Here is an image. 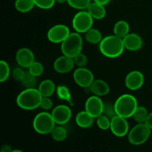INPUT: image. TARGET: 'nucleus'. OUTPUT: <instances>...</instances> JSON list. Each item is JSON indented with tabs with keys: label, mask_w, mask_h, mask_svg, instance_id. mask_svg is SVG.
<instances>
[{
	"label": "nucleus",
	"mask_w": 152,
	"mask_h": 152,
	"mask_svg": "<svg viewBox=\"0 0 152 152\" xmlns=\"http://www.w3.org/2000/svg\"><path fill=\"white\" fill-rule=\"evenodd\" d=\"M99 51L108 58H117L123 53L125 49L123 39L116 35H109L102 38L99 43Z\"/></svg>",
	"instance_id": "obj_1"
},
{
	"label": "nucleus",
	"mask_w": 152,
	"mask_h": 152,
	"mask_svg": "<svg viewBox=\"0 0 152 152\" xmlns=\"http://www.w3.org/2000/svg\"><path fill=\"white\" fill-rule=\"evenodd\" d=\"M42 97L38 89L25 88L18 95L16 103L19 108L31 111L40 106Z\"/></svg>",
	"instance_id": "obj_2"
},
{
	"label": "nucleus",
	"mask_w": 152,
	"mask_h": 152,
	"mask_svg": "<svg viewBox=\"0 0 152 152\" xmlns=\"http://www.w3.org/2000/svg\"><path fill=\"white\" fill-rule=\"evenodd\" d=\"M137 107V100L133 95L131 94L121 95L117 98L114 103V108L117 115L126 119L133 117Z\"/></svg>",
	"instance_id": "obj_3"
},
{
	"label": "nucleus",
	"mask_w": 152,
	"mask_h": 152,
	"mask_svg": "<svg viewBox=\"0 0 152 152\" xmlns=\"http://www.w3.org/2000/svg\"><path fill=\"white\" fill-rule=\"evenodd\" d=\"M83 40L80 33H71L61 45V50L63 55L74 58L83 50Z\"/></svg>",
	"instance_id": "obj_4"
},
{
	"label": "nucleus",
	"mask_w": 152,
	"mask_h": 152,
	"mask_svg": "<svg viewBox=\"0 0 152 152\" xmlns=\"http://www.w3.org/2000/svg\"><path fill=\"white\" fill-rule=\"evenodd\" d=\"M56 124L52 114L46 111L39 113L35 116L33 121L34 130L40 134H50L56 127Z\"/></svg>",
	"instance_id": "obj_5"
},
{
	"label": "nucleus",
	"mask_w": 152,
	"mask_h": 152,
	"mask_svg": "<svg viewBox=\"0 0 152 152\" xmlns=\"http://www.w3.org/2000/svg\"><path fill=\"white\" fill-rule=\"evenodd\" d=\"M151 129L145 123H138L129 132V141L132 145H142L151 135Z\"/></svg>",
	"instance_id": "obj_6"
},
{
	"label": "nucleus",
	"mask_w": 152,
	"mask_h": 152,
	"mask_svg": "<svg viewBox=\"0 0 152 152\" xmlns=\"http://www.w3.org/2000/svg\"><path fill=\"white\" fill-rule=\"evenodd\" d=\"M94 18L86 10H81L76 13L72 20V25L76 32L85 34L93 26Z\"/></svg>",
	"instance_id": "obj_7"
},
{
	"label": "nucleus",
	"mask_w": 152,
	"mask_h": 152,
	"mask_svg": "<svg viewBox=\"0 0 152 152\" xmlns=\"http://www.w3.org/2000/svg\"><path fill=\"white\" fill-rule=\"evenodd\" d=\"M71 34L68 26L65 25H56L50 28L47 34L48 39L53 43H62Z\"/></svg>",
	"instance_id": "obj_8"
},
{
	"label": "nucleus",
	"mask_w": 152,
	"mask_h": 152,
	"mask_svg": "<svg viewBox=\"0 0 152 152\" xmlns=\"http://www.w3.org/2000/svg\"><path fill=\"white\" fill-rule=\"evenodd\" d=\"M74 80L79 86L82 88H88L94 82V74L88 68H79L74 71Z\"/></svg>",
	"instance_id": "obj_9"
},
{
	"label": "nucleus",
	"mask_w": 152,
	"mask_h": 152,
	"mask_svg": "<svg viewBox=\"0 0 152 152\" xmlns=\"http://www.w3.org/2000/svg\"><path fill=\"white\" fill-rule=\"evenodd\" d=\"M113 134L116 137H123L126 136L129 133V123H128L126 118L117 115L111 119V127H110Z\"/></svg>",
	"instance_id": "obj_10"
},
{
	"label": "nucleus",
	"mask_w": 152,
	"mask_h": 152,
	"mask_svg": "<svg viewBox=\"0 0 152 152\" xmlns=\"http://www.w3.org/2000/svg\"><path fill=\"white\" fill-rule=\"evenodd\" d=\"M104 102L99 96H91L86 100V111L89 114L92 116L94 118H97L100 115H102L103 112Z\"/></svg>",
	"instance_id": "obj_11"
},
{
	"label": "nucleus",
	"mask_w": 152,
	"mask_h": 152,
	"mask_svg": "<svg viewBox=\"0 0 152 152\" xmlns=\"http://www.w3.org/2000/svg\"><path fill=\"white\" fill-rule=\"evenodd\" d=\"M55 123L57 125H64L71 120L72 112L71 108L65 105H59L55 107L51 112Z\"/></svg>",
	"instance_id": "obj_12"
},
{
	"label": "nucleus",
	"mask_w": 152,
	"mask_h": 152,
	"mask_svg": "<svg viewBox=\"0 0 152 152\" xmlns=\"http://www.w3.org/2000/svg\"><path fill=\"white\" fill-rule=\"evenodd\" d=\"M126 86L129 90L136 91L140 88L144 83V76L140 71H131L126 77Z\"/></svg>",
	"instance_id": "obj_13"
},
{
	"label": "nucleus",
	"mask_w": 152,
	"mask_h": 152,
	"mask_svg": "<svg viewBox=\"0 0 152 152\" xmlns=\"http://www.w3.org/2000/svg\"><path fill=\"white\" fill-rule=\"evenodd\" d=\"M75 62L74 58L69 57L65 55L59 56L53 63V68L59 74H66L70 72L74 68Z\"/></svg>",
	"instance_id": "obj_14"
},
{
	"label": "nucleus",
	"mask_w": 152,
	"mask_h": 152,
	"mask_svg": "<svg viewBox=\"0 0 152 152\" xmlns=\"http://www.w3.org/2000/svg\"><path fill=\"white\" fill-rule=\"evenodd\" d=\"M16 60L18 65L24 68H28L34 62V54L27 48H20L16 53Z\"/></svg>",
	"instance_id": "obj_15"
},
{
	"label": "nucleus",
	"mask_w": 152,
	"mask_h": 152,
	"mask_svg": "<svg viewBox=\"0 0 152 152\" xmlns=\"http://www.w3.org/2000/svg\"><path fill=\"white\" fill-rule=\"evenodd\" d=\"M123 39L125 48L131 51H137L142 46V37L134 33H129Z\"/></svg>",
	"instance_id": "obj_16"
},
{
	"label": "nucleus",
	"mask_w": 152,
	"mask_h": 152,
	"mask_svg": "<svg viewBox=\"0 0 152 152\" xmlns=\"http://www.w3.org/2000/svg\"><path fill=\"white\" fill-rule=\"evenodd\" d=\"M91 91L98 96H105L110 91V88L108 83L102 80H94L90 87Z\"/></svg>",
	"instance_id": "obj_17"
},
{
	"label": "nucleus",
	"mask_w": 152,
	"mask_h": 152,
	"mask_svg": "<svg viewBox=\"0 0 152 152\" xmlns=\"http://www.w3.org/2000/svg\"><path fill=\"white\" fill-rule=\"evenodd\" d=\"M87 10L88 12L91 14V16L95 19H102L106 15L105 5L99 4L96 1L91 3Z\"/></svg>",
	"instance_id": "obj_18"
},
{
	"label": "nucleus",
	"mask_w": 152,
	"mask_h": 152,
	"mask_svg": "<svg viewBox=\"0 0 152 152\" xmlns=\"http://www.w3.org/2000/svg\"><path fill=\"white\" fill-rule=\"evenodd\" d=\"M94 117L86 111L79 112L76 116V123L83 129L90 128L94 123Z\"/></svg>",
	"instance_id": "obj_19"
},
{
	"label": "nucleus",
	"mask_w": 152,
	"mask_h": 152,
	"mask_svg": "<svg viewBox=\"0 0 152 152\" xmlns=\"http://www.w3.org/2000/svg\"><path fill=\"white\" fill-rule=\"evenodd\" d=\"M38 90L43 97H50L55 92L56 87L52 80H45L39 84Z\"/></svg>",
	"instance_id": "obj_20"
},
{
	"label": "nucleus",
	"mask_w": 152,
	"mask_h": 152,
	"mask_svg": "<svg viewBox=\"0 0 152 152\" xmlns=\"http://www.w3.org/2000/svg\"><path fill=\"white\" fill-rule=\"evenodd\" d=\"M129 30H130V27H129V23L124 20H120L118 21L114 25V35L123 39L129 34Z\"/></svg>",
	"instance_id": "obj_21"
},
{
	"label": "nucleus",
	"mask_w": 152,
	"mask_h": 152,
	"mask_svg": "<svg viewBox=\"0 0 152 152\" xmlns=\"http://www.w3.org/2000/svg\"><path fill=\"white\" fill-rule=\"evenodd\" d=\"M85 39L91 44L100 43L102 39V33L96 28H91L87 32L85 33Z\"/></svg>",
	"instance_id": "obj_22"
},
{
	"label": "nucleus",
	"mask_w": 152,
	"mask_h": 152,
	"mask_svg": "<svg viewBox=\"0 0 152 152\" xmlns=\"http://www.w3.org/2000/svg\"><path fill=\"white\" fill-rule=\"evenodd\" d=\"M35 6L34 0H16L15 7L20 13H28Z\"/></svg>",
	"instance_id": "obj_23"
},
{
	"label": "nucleus",
	"mask_w": 152,
	"mask_h": 152,
	"mask_svg": "<svg viewBox=\"0 0 152 152\" xmlns=\"http://www.w3.org/2000/svg\"><path fill=\"white\" fill-rule=\"evenodd\" d=\"M148 116V111L145 107L138 106L135 112L134 113L133 117L137 123H145Z\"/></svg>",
	"instance_id": "obj_24"
},
{
	"label": "nucleus",
	"mask_w": 152,
	"mask_h": 152,
	"mask_svg": "<svg viewBox=\"0 0 152 152\" xmlns=\"http://www.w3.org/2000/svg\"><path fill=\"white\" fill-rule=\"evenodd\" d=\"M50 134H51L52 138L54 140L61 142V141H63L64 140H65V138L67 137V131L62 126H56L52 131Z\"/></svg>",
	"instance_id": "obj_25"
},
{
	"label": "nucleus",
	"mask_w": 152,
	"mask_h": 152,
	"mask_svg": "<svg viewBox=\"0 0 152 152\" xmlns=\"http://www.w3.org/2000/svg\"><path fill=\"white\" fill-rule=\"evenodd\" d=\"M37 77L31 74L28 71V72H26L25 77L21 81V83L25 88H34L37 85Z\"/></svg>",
	"instance_id": "obj_26"
},
{
	"label": "nucleus",
	"mask_w": 152,
	"mask_h": 152,
	"mask_svg": "<svg viewBox=\"0 0 152 152\" xmlns=\"http://www.w3.org/2000/svg\"><path fill=\"white\" fill-rule=\"evenodd\" d=\"M91 0H68V4L73 8L77 10H85L88 7Z\"/></svg>",
	"instance_id": "obj_27"
},
{
	"label": "nucleus",
	"mask_w": 152,
	"mask_h": 152,
	"mask_svg": "<svg viewBox=\"0 0 152 152\" xmlns=\"http://www.w3.org/2000/svg\"><path fill=\"white\" fill-rule=\"evenodd\" d=\"M10 67L8 64L4 60L0 61V82L4 83L10 76Z\"/></svg>",
	"instance_id": "obj_28"
},
{
	"label": "nucleus",
	"mask_w": 152,
	"mask_h": 152,
	"mask_svg": "<svg viewBox=\"0 0 152 152\" xmlns=\"http://www.w3.org/2000/svg\"><path fill=\"white\" fill-rule=\"evenodd\" d=\"M28 71L31 74H33V75L37 77H39L40 75L42 74L43 71H44V68H43V65H42V63H40L39 62L34 61L31 64V66L28 68Z\"/></svg>",
	"instance_id": "obj_29"
},
{
	"label": "nucleus",
	"mask_w": 152,
	"mask_h": 152,
	"mask_svg": "<svg viewBox=\"0 0 152 152\" xmlns=\"http://www.w3.org/2000/svg\"><path fill=\"white\" fill-rule=\"evenodd\" d=\"M111 120L106 116L102 114L96 118V124L102 130H108L111 127Z\"/></svg>",
	"instance_id": "obj_30"
},
{
	"label": "nucleus",
	"mask_w": 152,
	"mask_h": 152,
	"mask_svg": "<svg viewBox=\"0 0 152 152\" xmlns=\"http://www.w3.org/2000/svg\"><path fill=\"white\" fill-rule=\"evenodd\" d=\"M102 114L105 116H106L107 117L111 120V119L114 118L115 116H117V113H116L115 108H114V104L110 103V102H106V103H104V107H103V112Z\"/></svg>",
	"instance_id": "obj_31"
},
{
	"label": "nucleus",
	"mask_w": 152,
	"mask_h": 152,
	"mask_svg": "<svg viewBox=\"0 0 152 152\" xmlns=\"http://www.w3.org/2000/svg\"><path fill=\"white\" fill-rule=\"evenodd\" d=\"M35 5L44 10L50 9L55 4L56 0H34Z\"/></svg>",
	"instance_id": "obj_32"
},
{
	"label": "nucleus",
	"mask_w": 152,
	"mask_h": 152,
	"mask_svg": "<svg viewBox=\"0 0 152 152\" xmlns=\"http://www.w3.org/2000/svg\"><path fill=\"white\" fill-rule=\"evenodd\" d=\"M57 94L59 98L65 100H68V102H71V96L70 94L69 90L67 88V87L64 86H59L57 88Z\"/></svg>",
	"instance_id": "obj_33"
},
{
	"label": "nucleus",
	"mask_w": 152,
	"mask_h": 152,
	"mask_svg": "<svg viewBox=\"0 0 152 152\" xmlns=\"http://www.w3.org/2000/svg\"><path fill=\"white\" fill-rule=\"evenodd\" d=\"M74 62L79 68H84L88 64V58L83 53H80L74 58Z\"/></svg>",
	"instance_id": "obj_34"
},
{
	"label": "nucleus",
	"mask_w": 152,
	"mask_h": 152,
	"mask_svg": "<svg viewBox=\"0 0 152 152\" xmlns=\"http://www.w3.org/2000/svg\"><path fill=\"white\" fill-rule=\"evenodd\" d=\"M25 74H26V72L22 69V67L21 68H16L12 71V77L17 81L21 82L25 77Z\"/></svg>",
	"instance_id": "obj_35"
},
{
	"label": "nucleus",
	"mask_w": 152,
	"mask_h": 152,
	"mask_svg": "<svg viewBox=\"0 0 152 152\" xmlns=\"http://www.w3.org/2000/svg\"><path fill=\"white\" fill-rule=\"evenodd\" d=\"M53 101L50 97H42L39 107L45 111H48L53 108Z\"/></svg>",
	"instance_id": "obj_36"
},
{
	"label": "nucleus",
	"mask_w": 152,
	"mask_h": 152,
	"mask_svg": "<svg viewBox=\"0 0 152 152\" xmlns=\"http://www.w3.org/2000/svg\"><path fill=\"white\" fill-rule=\"evenodd\" d=\"M145 123L150 128V129H152V112L148 114V117H147V120Z\"/></svg>",
	"instance_id": "obj_37"
},
{
	"label": "nucleus",
	"mask_w": 152,
	"mask_h": 152,
	"mask_svg": "<svg viewBox=\"0 0 152 152\" xmlns=\"http://www.w3.org/2000/svg\"><path fill=\"white\" fill-rule=\"evenodd\" d=\"M12 148L9 145H4L2 147H1V152H12Z\"/></svg>",
	"instance_id": "obj_38"
},
{
	"label": "nucleus",
	"mask_w": 152,
	"mask_h": 152,
	"mask_svg": "<svg viewBox=\"0 0 152 152\" xmlns=\"http://www.w3.org/2000/svg\"><path fill=\"white\" fill-rule=\"evenodd\" d=\"M94 1L99 3V4H102V5H106L111 1V0H94Z\"/></svg>",
	"instance_id": "obj_39"
},
{
	"label": "nucleus",
	"mask_w": 152,
	"mask_h": 152,
	"mask_svg": "<svg viewBox=\"0 0 152 152\" xmlns=\"http://www.w3.org/2000/svg\"><path fill=\"white\" fill-rule=\"evenodd\" d=\"M56 1L59 4H63V3L68 2V0H56Z\"/></svg>",
	"instance_id": "obj_40"
},
{
	"label": "nucleus",
	"mask_w": 152,
	"mask_h": 152,
	"mask_svg": "<svg viewBox=\"0 0 152 152\" xmlns=\"http://www.w3.org/2000/svg\"><path fill=\"white\" fill-rule=\"evenodd\" d=\"M12 152H24V151H21V150H19V149H15V150H13Z\"/></svg>",
	"instance_id": "obj_41"
}]
</instances>
